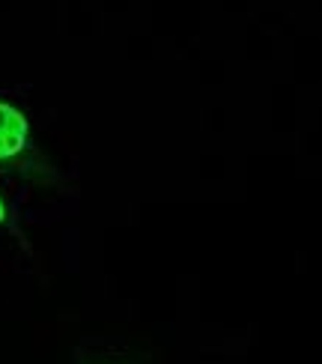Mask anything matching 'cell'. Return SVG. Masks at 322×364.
I'll return each mask as SVG.
<instances>
[{"label": "cell", "instance_id": "7a4b0ae2", "mask_svg": "<svg viewBox=\"0 0 322 364\" xmlns=\"http://www.w3.org/2000/svg\"><path fill=\"white\" fill-rule=\"evenodd\" d=\"M6 221V203H4V197H0V224Z\"/></svg>", "mask_w": 322, "mask_h": 364}, {"label": "cell", "instance_id": "6da1fadb", "mask_svg": "<svg viewBox=\"0 0 322 364\" xmlns=\"http://www.w3.org/2000/svg\"><path fill=\"white\" fill-rule=\"evenodd\" d=\"M27 117L9 102H0V161L15 159L27 146Z\"/></svg>", "mask_w": 322, "mask_h": 364}]
</instances>
